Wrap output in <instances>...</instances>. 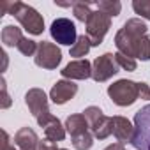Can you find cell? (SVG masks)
Segmentation results:
<instances>
[{"instance_id": "30", "label": "cell", "mask_w": 150, "mask_h": 150, "mask_svg": "<svg viewBox=\"0 0 150 150\" xmlns=\"http://www.w3.org/2000/svg\"><path fill=\"white\" fill-rule=\"evenodd\" d=\"M0 106H2L4 110L11 106V97H9V94H7V87H6V80H2V104H0Z\"/></svg>"}, {"instance_id": "22", "label": "cell", "mask_w": 150, "mask_h": 150, "mask_svg": "<svg viewBox=\"0 0 150 150\" xmlns=\"http://www.w3.org/2000/svg\"><path fill=\"white\" fill-rule=\"evenodd\" d=\"M92 145H94V134L92 132H85V134L72 138V146L76 150H90Z\"/></svg>"}, {"instance_id": "24", "label": "cell", "mask_w": 150, "mask_h": 150, "mask_svg": "<svg viewBox=\"0 0 150 150\" xmlns=\"http://www.w3.org/2000/svg\"><path fill=\"white\" fill-rule=\"evenodd\" d=\"M136 58H139L143 62L150 60V35H145L139 39L138 48H136Z\"/></svg>"}, {"instance_id": "20", "label": "cell", "mask_w": 150, "mask_h": 150, "mask_svg": "<svg viewBox=\"0 0 150 150\" xmlns=\"http://www.w3.org/2000/svg\"><path fill=\"white\" fill-rule=\"evenodd\" d=\"M94 4H88V2H72V14L78 21H83L87 23V20L90 18V14L94 13Z\"/></svg>"}, {"instance_id": "10", "label": "cell", "mask_w": 150, "mask_h": 150, "mask_svg": "<svg viewBox=\"0 0 150 150\" xmlns=\"http://www.w3.org/2000/svg\"><path fill=\"white\" fill-rule=\"evenodd\" d=\"M78 94V85L71 80H60L57 81L50 90V99L53 104H65Z\"/></svg>"}, {"instance_id": "26", "label": "cell", "mask_w": 150, "mask_h": 150, "mask_svg": "<svg viewBox=\"0 0 150 150\" xmlns=\"http://www.w3.org/2000/svg\"><path fill=\"white\" fill-rule=\"evenodd\" d=\"M115 60H117L118 67H122L124 71H129V72L136 71V67H138V64H136V60H134V58L125 57V55H122V53H118V51L115 53Z\"/></svg>"}, {"instance_id": "6", "label": "cell", "mask_w": 150, "mask_h": 150, "mask_svg": "<svg viewBox=\"0 0 150 150\" xmlns=\"http://www.w3.org/2000/svg\"><path fill=\"white\" fill-rule=\"evenodd\" d=\"M118 72V64L115 60V53H103L101 57H96L92 62V78L97 83L108 81Z\"/></svg>"}, {"instance_id": "5", "label": "cell", "mask_w": 150, "mask_h": 150, "mask_svg": "<svg viewBox=\"0 0 150 150\" xmlns=\"http://www.w3.org/2000/svg\"><path fill=\"white\" fill-rule=\"evenodd\" d=\"M85 25H87V37L90 39L92 46H99V44H103L104 35L108 34V30L111 27V16H108L101 11H94Z\"/></svg>"}, {"instance_id": "4", "label": "cell", "mask_w": 150, "mask_h": 150, "mask_svg": "<svg viewBox=\"0 0 150 150\" xmlns=\"http://www.w3.org/2000/svg\"><path fill=\"white\" fill-rule=\"evenodd\" d=\"M131 145L138 150H150V104L143 106L134 115V138Z\"/></svg>"}, {"instance_id": "11", "label": "cell", "mask_w": 150, "mask_h": 150, "mask_svg": "<svg viewBox=\"0 0 150 150\" xmlns=\"http://www.w3.org/2000/svg\"><path fill=\"white\" fill-rule=\"evenodd\" d=\"M14 145L18 150H39V136L35 134V131L32 127H21L16 134H14Z\"/></svg>"}, {"instance_id": "14", "label": "cell", "mask_w": 150, "mask_h": 150, "mask_svg": "<svg viewBox=\"0 0 150 150\" xmlns=\"http://www.w3.org/2000/svg\"><path fill=\"white\" fill-rule=\"evenodd\" d=\"M88 120L85 118L83 113H76V115H69L65 118V131L71 134V138H76L80 134L88 132Z\"/></svg>"}, {"instance_id": "7", "label": "cell", "mask_w": 150, "mask_h": 150, "mask_svg": "<svg viewBox=\"0 0 150 150\" xmlns=\"http://www.w3.org/2000/svg\"><path fill=\"white\" fill-rule=\"evenodd\" d=\"M34 62L37 67H42V69H50V71L57 69L58 64L62 62V51L57 44L42 41L37 46V53L34 57Z\"/></svg>"}, {"instance_id": "12", "label": "cell", "mask_w": 150, "mask_h": 150, "mask_svg": "<svg viewBox=\"0 0 150 150\" xmlns=\"http://www.w3.org/2000/svg\"><path fill=\"white\" fill-rule=\"evenodd\" d=\"M138 42L139 39L138 37H132L131 34H127L124 28H120L115 35V46L118 50V53L125 55V57H131L136 60V48H138Z\"/></svg>"}, {"instance_id": "13", "label": "cell", "mask_w": 150, "mask_h": 150, "mask_svg": "<svg viewBox=\"0 0 150 150\" xmlns=\"http://www.w3.org/2000/svg\"><path fill=\"white\" fill-rule=\"evenodd\" d=\"M113 136L118 143H131L134 138V125L125 117H113Z\"/></svg>"}, {"instance_id": "28", "label": "cell", "mask_w": 150, "mask_h": 150, "mask_svg": "<svg viewBox=\"0 0 150 150\" xmlns=\"http://www.w3.org/2000/svg\"><path fill=\"white\" fill-rule=\"evenodd\" d=\"M2 150H18L16 145H14V141L9 138L7 131H2Z\"/></svg>"}, {"instance_id": "21", "label": "cell", "mask_w": 150, "mask_h": 150, "mask_svg": "<svg viewBox=\"0 0 150 150\" xmlns=\"http://www.w3.org/2000/svg\"><path fill=\"white\" fill-rule=\"evenodd\" d=\"M94 7L108 16H118L122 11V4L118 0H103V2H96Z\"/></svg>"}, {"instance_id": "2", "label": "cell", "mask_w": 150, "mask_h": 150, "mask_svg": "<svg viewBox=\"0 0 150 150\" xmlns=\"http://www.w3.org/2000/svg\"><path fill=\"white\" fill-rule=\"evenodd\" d=\"M25 104L28 106L30 113L35 117L37 124L41 127H46V125H50L51 122L57 120V117L48 108V97H46L42 88H30L25 94Z\"/></svg>"}, {"instance_id": "32", "label": "cell", "mask_w": 150, "mask_h": 150, "mask_svg": "<svg viewBox=\"0 0 150 150\" xmlns=\"http://www.w3.org/2000/svg\"><path fill=\"white\" fill-rule=\"evenodd\" d=\"M104 150H125V148H124V143H113V145H108Z\"/></svg>"}, {"instance_id": "18", "label": "cell", "mask_w": 150, "mask_h": 150, "mask_svg": "<svg viewBox=\"0 0 150 150\" xmlns=\"http://www.w3.org/2000/svg\"><path fill=\"white\" fill-rule=\"evenodd\" d=\"M92 134L97 139H106L110 134H113V117H106L104 115V118L96 127H92Z\"/></svg>"}, {"instance_id": "15", "label": "cell", "mask_w": 150, "mask_h": 150, "mask_svg": "<svg viewBox=\"0 0 150 150\" xmlns=\"http://www.w3.org/2000/svg\"><path fill=\"white\" fill-rule=\"evenodd\" d=\"M0 39H2L4 46L7 48H18L20 41L23 39V34H21V28L14 27V25H6L2 28V34H0Z\"/></svg>"}, {"instance_id": "23", "label": "cell", "mask_w": 150, "mask_h": 150, "mask_svg": "<svg viewBox=\"0 0 150 150\" xmlns=\"http://www.w3.org/2000/svg\"><path fill=\"white\" fill-rule=\"evenodd\" d=\"M83 115H85V118L88 120L90 129H92V127H96V125H97V124L104 118L103 110H101V108H97V106H88V108L83 111Z\"/></svg>"}, {"instance_id": "17", "label": "cell", "mask_w": 150, "mask_h": 150, "mask_svg": "<svg viewBox=\"0 0 150 150\" xmlns=\"http://www.w3.org/2000/svg\"><path fill=\"white\" fill-rule=\"evenodd\" d=\"M65 134H67L65 125H62V122H60L58 118H57L55 122H51L50 125L44 127V136H46V139H50V141H53V143L62 141V139L65 138Z\"/></svg>"}, {"instance_id": "19", "label": "cell", "mask_w": 150, "mask_h": 150, "mask_svg": "<svg viewBox=\"0 0 150 150\" xmlns=\"http://www.w3.org/2000/svg\"><path fill=\"white\" fill-rule=\"evenodd\" d=\"M90 48H92V42H90V39L87 37V34H83V35L78 37L76 42L71 46V51H69V53H71V57H74V58L80 60V57H85V55L90 51Z\"/></svg>"}, {"instance_id": "8", "label": "cell", "mask_w": 150, "mask_h": 150, "mask_svg": "<svg viewBox=\"0 0 150 150\" xmlns=\"http://www.w3.org/2000/svg\"><path fill=\"white\" fill-rule=\"evenodd\" d=\"M50 34L58 44H64V46H72L80 37L76 34V25L67 18H57L50 27Z\"/></svg>"}, {"instance_id": "25", "label": "cell", "mask_w": 150, "mask_h": 150, "mask_svg": "<svg viewBox=\"0 0 150 150\" xmlns=\"http://www.w3.org/2000/svg\"><path fill=\"white\" fill-rule=\"evenodd\" d=\"M37 46H39V42H35V41H32V39H28V37H23V39L20 41V44H18V50H20V53L25 55V57H32V55L35 57Z\"/></svg>"}, {"instance_id": "29", "label": "cell", "mask_w": 150, "mask_h": 150, "mask_svg": "<svg viewBox=\"0 0 150 150\" xmlns=\"http://www.w3.org/2000/svg\"><path fill=\"white\" fill-rule=\"evenodd\" d=\"M138 92H139V99H145V101H150V87L146 83H138Z\"/></svg>"}, {"instance_id": "27", "label": "cell", "mask_w": 150, "mask_h": 150, "mask_svg": "<svg viewBox=\"0 0 150 150\" xmlns=\"http://www.w3.org/2000/svg\"><path fill=\"white\" fill-rule=\"evenodd\" d=\"M132 9L141 18L150 20V0H134V2H132Z\"/></svg>"}, {"instance_id": "9", "label": "cell", "mask_w": 150, "mask_h": 150, "mask_svg": "<svg viewBox=\"0 0 150 150\" xmlns=\"http://www.w3.org/2000/svg\"><path fill=\"white\" fill-rule=\"evenodd\" d=\"M60 74L65 80H71V81L72 80H88V78H92V64L87 58L72 60L60 71Z\"/></svg>"}, {"instance_id": "31", "label": "cell", "mask_w": 150, "mask_h": 150, "mask_svg": "<svg viewBox=\"0 0 150 150\" xmlns=\"http://www.w3.org/2000/svg\"><path fill=\"white\" fill-rule=\"evenodd\" d=\"M39 150H67V148H58L57 143H53L50 139H42L39 143Z\"/></svg>"}, {"instance_id": "3", "label": "cell", "mask_w": 150, "mask_h": 150, "mask_svg": "<svg viewBox=\"0 0 150 150\" xmlns=\"http://www.w3.org/2000/svg\"><path fill=\"white\" fill-rule=\"evenodd\" d=\"M108 96L117 106H122V108L131 106L139 99L138 83L131 80H118L108 87Z\"/></svg>"}, {"instance_id": "16", "label": "cell", "mask_w": 150, "mask_h": 150, "mask_svg": "<svg viewBox=\"0 0 150 150\" xmlns=\"http://www.w3.org/2000/svg\"><path fill=\"white\" fill-rule=\"evenodd\" d=\"M122 28H124L127 34H131L132 37H138V39L145 37V35H146V30H148L146 23H145L143 20H139V18L127 20V21L124 23V27H122Z\"/></svg>"}, {"instance_id": "1", "label": "cell", "mask_w": 150, "mask_h": 150, "mask_svg": "<svg viewBox=\"0 0 150 150\" xmlns=\"http://www.w3.org/2000/svg\"><path fill=\"white\" fill-rule=\"evenodd\" d=\"M0 13L2 14H11L14 16L20 25L32 35H41L44 32V20L42 16L30 6L23 4V2H4L0 6Z\"/></svg>"}]
</instances>
